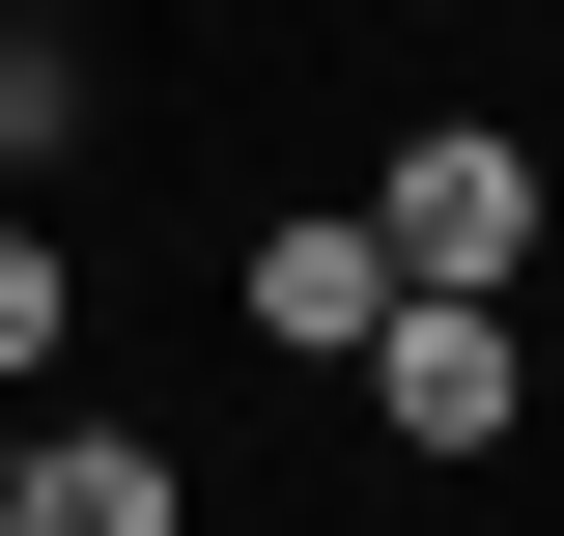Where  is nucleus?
Returning <instances> with one entry per match:
<instances>
[{"mask_svg": "<svg viewBox=\"0 0 564 536\" xmlns=\"http://www.w3.org/2000/svg\"><path fill=\"white\" fill-rule=\"evenodd\" d=\"M226 311H254V339H282V367H339V339H367V311H395V255H367V199H282V226H254V255H226Z\"/></svg>", "mask_w": 564, "mask_h": 536, "instance_id": "4", "label": "nucleus"}, {"mask_svg": "<svg viewBox=\"0 0 564 536\" xmlns=\"http://www.w3.org/2000/svg\"><path fill=\"white\" fill-rule=\"evenodd\" d=\"M0 170H85V29H29V0H0Z\"/></svg>", "mask_w": 564, "mask_h": 536, "instance_id": "5", "label": "nucleus"}, {"mask_svg": "<svg viewBox=\"0 0 564 536\" xmlns=\"http://www.w3.org/2000/svg\"><path fill=\"white\" fill-rule=\"evenodd\" d=\"M0 452H29V424H0Z\"/></svg>", "mask_w": 564, "mask_h": 536, "instance_id": "8", "label": "nucleus"}, {"mask_svg": "<svg viewBox=\"0 0 564 536\" xmlns=\"http://www.w3.org/2000/svg\"><path fill=\"white\" fill-rule=\"evenodd\" d=\"M536 141H508V114H423L395 141V170H367V255H395V282H452V311H508V282H536Z\"/></svg>", "mask_w": 564, "mask_h": 536, "instance_id": "1", "label": "nucleus"}, {"mask_svg": "<svg viewBox=\"0 0 564 536\" xmlns=\"http://www.w3.org/2000/svg\"><path fill=\"white\" fill-rule=\"evenodd\" d=\"M0 536H198V480H170V424H29Z\"/></svg>", "mask_w": 564, "mask_h": 536, "instance_id": "3", "label": "nucleus"}, {"mask_svg": "<svg viewBox=\"0 0 564 536\" xmlns=\"http://www.w3.org/2000/svg\"><path fill=\"white\" fill-rule=\"evenodd\" d=\"M29 29H85V0H29Z\"/></svg>", "mask_w": 564, "mask_h": 536, "instance_id": "7", "label": "nucleus"}, {"mask_svg": "<svg viewBox=\"0 0 564 536\" xmlns=\"http://www.w3.org/2000/svg\"><path fill=\"white\" fill-rule=\"evenodd\" d=\"M339 367H367V424H395V452H508V424H536V367H508V311H452V282H395V311H367Z\"/></svg>", "mask_w": 564, "mask_h": 536, "instance_id": "2", "label": "nucleus"}, {"mask_svg": "<svg viewBox=\"0 0 564 536\" xmlns=\"http://www.w3.org/2000/svg\"><path fill=\"white\" fill-rule=\"evenodd\" d=\"M57 311H85V255H57V226H29V199H0V396L57 367Z\"/></svg>", "mask_w": 564, "mask_h": 536, "instance_id": "6", "label": "nucleus"}]
</instances>
